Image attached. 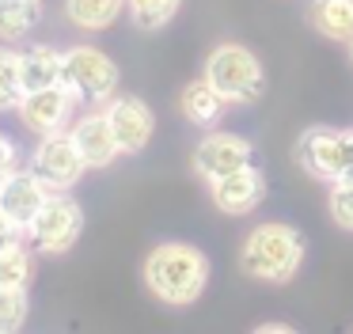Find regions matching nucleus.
<instances>
[{"instance_id": "nucleus-4", "label": "nucleus", "mask_w": 353, "mask_h": 334, "mask_svg": "<svg viewBox=\"0 0 353 334\" xmlns=\"http://www.w3.org/2000/svg\"><path fill=\"white\" fill-rule=\"evenodd\" d=\"M61 84L77 99L103 103L118 88V65L95 46H72L69 53H61Z\"/></svg>"}, {"instance_id": "nucleus-26", "label": "nucleus", "mask_w": 353, "mask_h": 334, "mask_svg": "<svg viewBox=\"0 0 353 334\" xmlns=\"http://www.w3.org/2000/svg\"><path fill=\"white\" fill-rule=\"evenodd\" d=\"M4 179H8V175H4V171H0V182H4Z\"/></svg>"}, {"instance_id": "nucleus-19", "label": "nucleus", "mask_w": 353, "mask_h": 334, "mask_svg": "<svg viewBox=\"0 0 353 334\" xmlns=\"http://www.w3.org/2000/svg\"><path fill=\"white\" fill-rule=\"evenodd\" d=\"M179 4H183V0H125V8L133 12V23H137L141 30L168 27V23L175 19Z\"/></svg>"}, {"instance_id": "nucleus-3", "label": "nucleus", "mask_w": 353, "mask_h": 334, "mask_svg": "<svg viewBox=\"0 0 353 334\" xmlns=\"http://www.w3.org/2000/svg\"><path fill=\"white\" fill-rule=\"evenodd\" d=\"M205 80L224 95V103H251L262 95V65L247 46H216L205 61Z\"/></svg>"}, {"instance_id": "nucleus-2", "label": "nucleus", "mask_w": 353, "mask_h": 334, "mask_svg": "<svg viewBox=\"0 0 353 334\" xmlns=\"http://www.w3.org/2000/svg\"><path fill=\"white\" fill-rule=\"evenodd\" d=\"M304 258V235L289 224H259L243 243V270L262 281H289Z\"/></svg>"}, {"instance_id": "nucleus-25", "label": "nucleus", "mask_w": 353, "mask_h": 334, "mask_svg": "<svg viewBox=\"0 0 353 334\" xmlns=\"http://www.w3.org/2000/svg\"><path fill=\"white\" fill-rule=\"evenodd\" d=\"M0 171H4V175L16 171V148H12L8 137H0Z\"/></svg>"}, {"instance_id": "nucleus-6", "label": "nucleus", "mask_w": 353, "mask_h": 334, "mask_svg": "<svg viewBox=\"0 0 353 334\" xmlns=\"http://www.w3.org/2000/svg\"><path fill=\"white\" fill-rule=\"evenodd\" d=\"M27 232H31V239L42 250H69L80 239V232H84V213L65 190H54L42 202V209L31 217Z\"/></svg>"}, {"instance_id": "nucleus-1", "label": "nucleus", "mask_w": 353, "mask_h": 334, "mask_svg": "<svg viewBox=\"0 0 353 334\" xmlns=\"http://www.w3.org/2000/svg\"><path fill=\"white\" fill-rule=\"evenodd\" d=\"M145 281L163 304H194L209 281V262L190 243H160L145 262Z\"/></svg>"}, {"instance_id": "nucleus-14", "label": "nucleus", "mask_w": 353, "mask_h": 334, "mask_svg": "<svg viewBox=\"0 0 353 334\" xmlns=\"http://www.w3.org/2000/svg\"><path fill=\"white\" fill-rule=\"evenodd\" d=\"M19 72H23V91L61 84V53L54 46H31L27 53H19Z\"/></svg>"}, {"instance_id": "nucleus-21", "label": "nucleus", "mask_w": 353, "mask_h": 334, "mask_svg": "<svg viewBox=\"0 0 353 334\" xmlns=\"http://www.w3.org/2000/svg\"><path fill=\"white\" fill-rule=\"evenodd\" d=\"M31 281V255L23 247H8L0 255V288H27Z\"/></svg>"}, {"instance_id": "nucleus-20", "label": "nucleus", "mask_w": 353, "mask_h": 334, "mask_svg": "<svg viewBox=\"0 0 353 334\" xmlns=\"http://www.w3.org/2000/svg\"><path fill=\"white\" fill-rule=\"evenodd\" d=\"M23 72H19V53L0 50V110H12L23 99Z\"/></svg>"}, {"instance_id": "nucleus-10", "label": "nucleus", "mask_w": 353, "mask_h": 334, "mask_svg": "<svg viewBox=\"0 0 353 334\" xmlns=\"http://www.w3.org/2000/svg\"><path fill=\"white\" fill-rule=\"evenodd\" d=\"M107 121H110V129H114V137H118V148L122 152H141L148 141H152V110H148L141 99H133V95H118V99H110L107 103Z\"/></svg>"}, {"instance_id": "nucleus-9", "label": "nucleus", "mask_w": 353, "mask_h": 334, "mask_svg": "<svg viewBox=\"0 0 353 334\" xmlns=\"http://www.w3.org/2000/svg\"><path fill=\"white\" fill-rule=\"evenodd\" d=\"M72 99L77 95H72L65 84H50V88L27 91V95L19 99V118H23V126L34 129V133H54V129H61L65 118H69Z\"/></svg>"}, {"instance_id": "nucleus-7", "label": "nucleus", "mask_w": 353, "mask_h": 334, "mask_svg": "<svg viewBox=\"0 0 353 334\" xmlns=\"http://www.w3.org/2000/svg\"><path fill=\"white\" fill-rule=\"evenodd\" d=\"M84 156L77 152V141L72 133H42V144L34 148V175L46 182L50 190H69L72 182L84 175Z\"/></svg>"}, {"instance_id": "nucleus-16", "label": "nucleus", "mask_w": 353, "mask_h": 334, "mask_svg": "<svg viewBox=\"0 0 353 334\" xmlns=\"http://www.w3.org/2000/svg\"><path fill=\"white\" fill-rule=\"evenodd\" d=\"M312 23L334 42H353V0H315Z\"/></svg>"}, {"instance_id": "nucleus-22", "label": "nucleus", "mask_w": 353, "mask_h": 334, "mask_svg": "<svg viewBox=\"0 0 353 334\" xmlns=\"http://www.w3.org/2000/svg\"><path fill=\"white\" fill-rule=\"evenodd\" d=\"M27 319V293L23 288H0V331H19Z\"/></svg>"}, {"instance_id": "nucleus-18", "label": "nucleus", "mask_w": 353, "mask_h": 334, "mask_svg": "<svg viewBox=\"0 0 353 334\" xmlns=\"http://www.w3.org/2000/svg\"><path fill=\"white\" fill-rule=\"evenodd\" d=\"M39 0H0V38H8V42L23 38L39 23Z\"/></svg>"}, {"instance_id": "nucleus-11", "label": "nucleus", "mask_w": 353, "mask_h": 334, "mask_svg": "<svg viewBox=\"0 0 353 334\" xmlns=\"http://www.w3.org/2000/svg\"><path fill=\"white\" fill-rule=\"evenodd\" d=\"M50 197V186L34 171H12L0 182V213H8L16 224H31V217L42 209V202Z\"/></svg>"}, {"instance_id": "nucleus-23", "label": "nucleus", "mask_w": 353, "mask_h": 334, "mask_svg": "<svg viewBox=\"0 0 353 334\" xmlns=\"http://www.w3.org/2000/svg\"><path fill=\"white\" fill-rule=\"evenodd\" d=\"M330 217L353 232V179H338V186L330 190Z\"/></svg>"}, {"instance_id": "nucleus-5", "label": "nucleus", "mask_w": 353, "mask_h": 334, "mask_svg": "<svg viewBox=\"0 0 353 334\" xmlns=\"http://www.w3.org/2000/svg\"><path fill=\"white\" fill-rule=\"evenodd\" d=\"M296 159L315 179H353V133L307 129L296 144Z\"/></svg>"}, {"instance_id": "nucleus-15", "label": "nucleus", "mask_w": 353, "mask_h": 334, "mask_svg": "<svg viewBox=\"0 0 353 334\" xmlns=\"http://www.w3.org/2000/svg\"><path fill=\"white\" fill-rule=\"evenodd\" d=\"M179 103H183V114L194 121V126H213V121L221 118V110H224V95L205 80V76L194 80V84H186Z\"/></svg>"}, {"instance_id": "nucleus-24", "label": "nucleus", "mask_w": 353, "mask_h": 334, "mask_svg": "<svg viewBox=\"0 0 353 334\" xmlns=\"http://www.w3.org/2000/svg\"><path fill=\"white\" fill-rule=\"evenodd\" d=\"M19 232H23V224H16L8 213H0V255L8 247H19Z\"/></svg>"}, {"instance_id": "nucleus-12", "label": "nucleus", "mask_w": 353, "mask_h": 334, "mask_svg": "<svg viewBox=\"0 0 353 334\" xmlns=\"http://www.w3.org/2000/svg\"><path fill=\"white\" fill-rule=\"evenodd\" d=\"M72 141H77V152L84 156L88 167H107L122 152L107 114H88V118H80V126L72 129Z\"/></svg>"}, {"instance_id": "nucleus-8", "label": "nucleus", "mask_w": 353, "mask_h": 334, "mask_svg": "<svg viewBox=\"0 0 353 334\" xmlns=\"http://www.w3.org/2000/svg\"><path fill=\"white\" fill-rule=\"evenodd\" d=\"M247 164H251V144L236 133H209L205 141L198 144V152H194V167H198V175H205L209 182L224 179V175L239 171V167H247Z\"/></svg>"}, {"instance_id": "nucleus-13", "label": "nucleus", "mask_w": 353, "mask_h": 334, "mask_svg": "<svg viewBox=\"0 0 353 334\" xmlns=\"http://www.w3.org/2000/svg\"><path fill=\"white\" fill-rule=\"evenodd\" d=\"M262 194H266L262 175L254 171L251 164L213 182V202H216V209H224V213H247V209H254Z\"/></svg>"}, {"instance_id": "nucleus-17", "label": "nucleus", "mask_w": 353, "mask_h": 334, "mask_svg": "<svg viewBox=\"0 0 353 334\" xmlns=\"http://www.w3.org/2000/svg\"><path fill=\"white\" fill-rule=\"evenodd\" d=\"M125 0H65V15L80 30H103L122 15Z\"/></svg>"}]
</instances>
